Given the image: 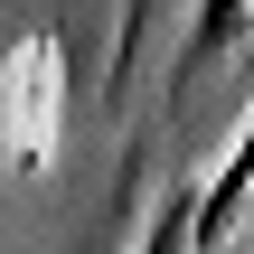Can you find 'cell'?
I'll return each instance as SVG.
<instances>
[{"instance_id": "obj_1", "label": "cell", "mask_w": 254, "mask_h": 254, "mask_svg": "<svg viewBox=\"0 0 254 254\" xmlns=\"http://www.w3.org/2000/svg\"><path fill=\"white\" fill-rule=\"evenodd\" d=\"M57 104H66L57 38H19V57L0 66V123H9V151L28 170H47V151H57Z\"/></svg>"}, {"instance_id": "obj_2", "label": "cell", "mask_w": 254, "mask_h": 254, "mask_svg": "<svg viewBox=\"0 0 254 254\" xmlns=\"http://www.w3.org/2000/svg\"><path fill=\"white\" fill-rule=\"evenodd\" d=\"M141 254H198V189H189V179H179V189H170V207L151 217Z\"/></svg>"}]
</instances>
